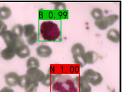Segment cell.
<instances>
[{
  "mask_svg": "<svg viewBox=\"0 0 122 92\" xmlns=\"http://www.w3.org/2000/svg\"><path fill=\"white\" fill-rule=\"evenodd\" d=\"M0 55L3 60H6V61H9V60L13 59L16 56L15 49L11 47H6L1 51Z\"/></svg>",
  "mask_w": 122,
  "mask_h": 92,
  "instance_id": "11",
  "label": "cell"
},
{
  "mask_svg": "<svg viewBox=\"0 0 122 92\" xmlns=\"http://www.w3.org/2000/svg\"><path fill=\"white\" fill-rule=\"evenodd\" d=\"M26 67L27 69L30 68H39L40 62L39 60L36 57H30L27 59L26 61Z\"/></svg>",
  "mask_w": 122,
  "mask_h": 92,
  "instance_id": "21",
  "label": "cell"
},
{
  "mask_svg": "<svg viewBox=\"0 0 122 92\" xmlns=\"http://www.w3.org/2000/svg\"><path fill=\"white\" fill-rule=\"evenodd\" d=\"M20 75L15 72H10L4 75L5 82L7 86L12 87L17 85Z\"/></svg>",
  "mask_w": 122,
  "mask_h": 92,
  "instance_id": "8",
  "label": "cell"
},
{
  "mask_svg": "<svg viewBox=\"0 0 122 92\" xmlns=\"http://www.w3.org/2000/svg\"><path fill=\"white\" fill-rule=\"evenodd\" d=\"M26 74L30 77L31 80L38 83H41L45 77V73L38 68H28Z\"/></svg>",
  "mask_w": 122,
  "mask_h": 92,
  "instance_id": "7",
  "label": "cell"
},
{
  "mask_svg": "<svg viewBox=\"0 0 122 92\" xmlns=\"http://www.w3.org/2000/svg\"><path fill=\"white\" fill-rule=\"evenodd\" d=\"M23 35L26 38H27L35 32L36 27L33 24H27L23 26Z\"/></svg>",
  "mask_w": 122,
  "mask_h": 92,
  "instance_id": "19",
  "label": "cell"
},
{
  "mask_svg": "<svg viewBox=\"0 0 122 92\" xmlns=\"http://www.w3.org/2000/svg\"><path fill=\"white\" fill-rule=\"evenodd\" d=\"M0 92H15L13 89L9 87V86H5V87H3L1 90Z\"/></svg>",
  "mask_w": 122,
  "mask_h": 92,
  "instance_id": "28",
  "label": "cell"
},
{
  "mask_svg": "<svg viewBox=\"0 0 122 92\" xmlns=\"http://www.w3.org/2000/svg\"><path fill=\"white\" fill-rule=\"evenodd\" d=\"M10 31L17 37L18 39H22L24 34L23 26L20 24H17L13 26Z\"/></svg>",
  "mask_w": 122,
  "mask_h": 92,
  "instance_id": "18",
  "label": "cell"
},
{
  "mask_svg": "<svg viewBox=\"0 0 122 92\" xmlns=\"http://www.w3.org/2000/svg\"><path fill=\"white\" fill-rule=\"evenodd\" d=\"M37 56L41 58H47L51 56L52 53V49L48 45L41 44L39 46L36 50Z\"/></svg>",
  "mask_w": 122,
  "mask_h": 92,
  "instance_id": "9",
  "label": "cell"
},
{
  "mask_svg": "<svg viewBox=\"0 0 122 92\" xmlns=\"http://www.w3.org/2000/svg\"><path fill=\"white\" fill-rule=\"evenodd\" d=\"M71 52L72 56H75L84 54L86 52V50H85V48L83 44L78 43L75 44L71 47Z\"/></svg>",
  "mask_w": 122,
  "mask_h": 92,
  "instance_id": "13",
  "label": "cell"
},
{
  "mask_svg": "<svg viewBox=\"0 0 122 92\" xmlns=\"http://www.w3.org/2000/svg\"><path fill=\"white\" fill-rule=\"evenodd\" d=\"M91 15L95 20H99L104 17V13L101 9L99 7H95L91 12Z\"/></svg>",
  "mask_w": 122,
  "mask_h": 92,
  "instance_id": "20",
  "label": "cell"
},
{
  "mask_svg": "<svg viewBox=\"0 0 122 92\" xmlns=\"http://www.w3.org/2000/svg\"><path fill=\"white\" fill-rule=\"evenodd\" d=\"M39 86V83L35 81H31V82L29 84V85L24 90L25 92H35Z\"/></svg>",
  "mask_w": 122,
  "mask_h": 92,
  "instance_id": "24",
  "label": "cell"
},
{
  "mask_svg": "<svg viewBox=\"0 0 122 92\" xmlns=\"http://www.w3.org/2000/svg\"><path fill=\"white\" fill-rule=\"evenodd\" d=\"M16 56L20 59H25L30 55V50L28 45L23 40H21L14 48Z\"/></svg>",
  "mask_w": 122,
  "mask_h": 92,
  "instance_id": "6",
  "label": "cell"
},
{
  "mask_svg": "<svg viewBox=\"0 0 122 92\" xmlns=\"http://www.w3.org/2000/svg\"><path fill=\"white\" fill-rule=\"evenodd\" d=\"M84 54L73 56L74 62H75L76 64L78 65L80 68H83L85 65L87 64L86 60L84 59Z\"/></svg>",
  "mask_w": 122,
  "mask_h": 92,
  "instance_id": "22",
  "label": "cell"
},
{
  "mask_svg": "<svg viewBox=\"0 0 122 92\" xmlns=\"http://www.w3.org/2000/svg\"><path fill=\"white\" fill-rule=\"evenodd\" d=\"M110 22V25L112 26L119 19L120 16L117 14H111L107 16Z\"/></svg>",
  "mask_w": 122,
  "mask_h": 92,
  "instance_id": "26",
  "label": "cell"
},
{
  "mask_svg": "<svg viewBox=\"0 0 122 92\" xmlns=\"http://www.w3.org/2000/svg\"><path fill=\"white\" fill-rule=\"evenodd\" d=\"M67 9L65 3L63 2H57L55 4V10L58 13H62Z\"/></svg>",
  "mask_w": 122,
  "mask_h": 92,
  "instance_id": "25",
  "label": "cell"
},
{
  "mask_svg": "<svg viewBox=\"0 0 122 92\" xmlns=\"http://www.w3.org/2000/svg\"><path fill=\"white\" fill-rule=\"evenodd\" d=\"M82 75L86 78L90 85L94 86L100 85L103 81V77L102 74L92 69L85 70Z\"/></svg>",
  "mask_w": 122,
  "mask_h": 92,
  "instance_id": "3",
  "label": "cell"
},
{
  "mask_svg": "<svg viewBox=\"0 0 122 92\" xmlns=\"http://www.w3.org/2000/svg\"><path fill=\"white\" fill-rule=\"evenodd\" d=\"M7 27L6 24L4 23L3 20L0 19V36H1L4 31L7 30Z\"/></svg>",
  "mask_w": 122,
  "mask_h": 92,
  "instance_id": "27",
  "label": "cell"
},
{
  "mask_svg": "<svg viewBox=\"0 0 122 92\" xmlns=\"http://www.w3.org/2000/svg\"><path fill=\"white\" fill-rule=\"evenodd\" d=\"M51 92H78L75 80L69 75H60L51 85Z\"/></svg>",
  "mask_w": 122,
  "mask_h": 92,
  "instance_id": "1",
  "label": "cell"
},
{
  "mask_svg": "<svg viewBox=\"0 0 122 92\" xmlns=\"http://www.w3.org/2000/svg\"><path fill=\"white\" fill-rule=\"evenodd\" d=\"M2 38L6 47L15 48L22 39H18L10 30H6L2 34Z\"/></svg>",
  "mask_w": 122,
  "mask_h": 92,
  "instance_id": "4",
  "label": "cell"
},
{
  "mask_svg": "<svg viewBox=\"0 0 122 92\" xmlns=\"http://www.w3.org/2000/svg\"><path fill=\"white\" fill-rule=\"evenodd\" d=\"M94 25L101 30H105L110 26L109 20L107 16H104L101 19L99 20H95Z\"/></svg>",
  "mask_w": 122,
  "mask_h": 92,
  "instance_id": "15",
  "label": "cell"
},
{
  "mask_svg": "<svg viewBox=\"0 0 122 92\" xmlns=\"http://www.w3.org/2000/svg\"><path fill=\"white\" fill-rule=\"evenodd\" d=\"M78 92H92V87L83 75H78L74 78Z\"/></svg>",
  "mask_w": 122,
  "mask_h": 92,
  "instance_id": "5",
  "label": "cell"
},
{
  "mask_svg": "<svg viewBox=\"0 0 122 92\" xmlns=\"http://www.w3.org/2000/svg\"><path fill=\"white\" fill-rule=\"evenodd\" d=\"M84 59L86 64H93L96 62L99 59V55L95 51H89L85 52L84 54Z\"/></svg>",
  "mask_w": 122,
  "mask_h": 92,
  "instance_id": "12",
  "label": "cell"
},
{
  "mask_svg": "<svg viewBox=\"0 0 122 92\" xmlns=\"http://www.w3.org/2000/svg\"><path fill=\"white\" fill-rule=\"evenodd\" d=\"M107 38L108 40L113 43H119L120 41V31L115 28H111L107 31Z\"/></svg>",
  "mask_w": 122,
  "mask_h": 92,
  "instance_id": "10",
  "label": "cell"
},
{
  "mask_svg": "<svg viewBox=\"0 0 122 92\" xmlns=\"http://www.w3.org/2000/svg\"><path fill=\"white\" fill-rule=\"evenodd\" d=\"M12 12L10 7L6 6L0 7V19L2 20L9 19L11 16Z\"/></svg>",
  "mask_w": 122,
  "mask_h": 92,
  "instance_id": "17",
  "label": "cell"
},
{
  "mask_svg": "<svg viewBox=\"0 0 122 92\" xmlns=\"http://www.w3.org/2000/svg\"><path fill=\"white\" fill-rule=\"evenodd\" d=\"M31 81L32 80L27 74L20 75L18 80L17 85L19 86L20 88L25 89L31 82Z\"/></svg>",
  "mask_w": 122,
  "mask_h": 92,
  "instance_id": "16",
  "label": "cell"
},
{
  "mask_svg": "<svg viewBox=\"0 0 122 92\" xmlns=\"http://www.w3.org/2000/svg\"><path fill=\"white\" fill-rule=\"evenodd\" d=\"M38 34L37 32L34 33L31 36L26 38V42L29 46H33L38 41Z\"/></svg>",
  "mask_w": 122,
  "mask_h": 92,
  "instance_id": "23",
  "label": "cell"
},
{
  "mask_svg": "<svg viewBox=\"0 0 122 92\" xmlns=\"http://www.w3.org/2000/svg\"><path fill=\"white\" fill-rule=\"evenodd\" d=\"M40 34L44 40L54 41L59 38L61 30L57 24L51 20H45L41 24Z\"/></svg>",
  "mask_w": 122,
  "mask_h": 92,
  "instance_id": "2",
  "label": "cell"
},
{
  "mask_svg": "<svg viewBox=\"0 0 122 92\" xmlns=\"http://www.w3.org/2000/svg\"><path fill=\"white\" fill-rule=\"evenodd\" d=\"M59 76V75H55L50 73H47V74H45V77L41 83L42 84V85L46 86V87H49V86H51L53 84L56 79Z\"/></svg>",
  "mask_w": 122,
  "mask_h": 92,
  "instance_id": "14",
  "label": "cell"
}]
</instances>
